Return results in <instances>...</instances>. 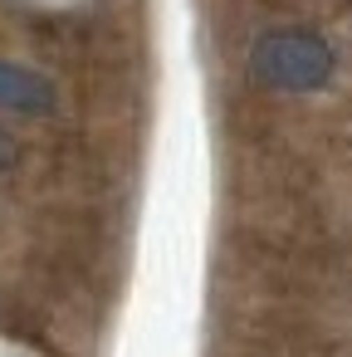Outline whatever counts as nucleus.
Instances as JSON below:
<instances>
[{
	"instance_id": "nucleus-1",
	"label": "nucleus",
	"mask_w": 352,
	"mask_h": 357,
	"mask_svg": "<svg viewBox=\"0 0 352 357\" xmlns=\"http://www.w3.org/2000/svg\"><path fill=\"white\" fill-rule=\"evenodd\" d=\"M332 50L313 30H269L250 50V79L279 93H313L332 79Z\"/></svg>"
},
{
	"instance_id": "nucleus-2",
	"label": "nucleus",
	"mask_w": 352,
	"mask_h": 357,
	"mask_svg": "<svg viewBox=\"0 0 352 357\" xmlns=\"http://www.w3.org/2000/svg\"><path fill=\"white\" fill-rule=\"evenodd\" d=\"M0 108L10 113H54V84L35 69L0 59Z\"/></svg>"
},
{
	"instance_id": "nucleus-3",
	"label": "nucleus",
	"mask_w": 352,
	"mask_h": 357,
	"mask_svg": "<svg viewBox=\"0 0 352 357\" xmlns=\"http://www.w3.org/2000/svg\"><path fill=\"white\" fill-rule=\"evenodd\" d=\"M15 162H20V142H15L10 132H0V172L15 167Z\"/></svg>"
}]
</instances>
